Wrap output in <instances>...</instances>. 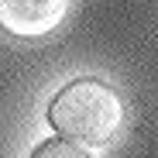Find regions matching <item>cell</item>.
<instances>
[{"label": "cell", "instance_id": "6da1fadb", "mask_svg": "<svg viewBox=\"0 0 158 158\" xmlns=\"http://www.w3.org/2000/svg\"><path fill=\"white\" fill-rule=\"evenodd\" d=\"M124 100L103 79L83 76L62 86L48 103V124L59 138L83 148H107L124 127Z\"/></svg>", "mask_w": 158, "mask_h": 158}, {"label": "cell", "instance_id": "7a4b0ae2", "mask_svg": "<svg viewBox=\"0 0 158 158\" xmlns=\"http://www.w3.org/2000/svg\"><path fill=\"white\" fill-rule=\"evenodd\" d=\"M69 14V0H0V31L14 38H41Z\"/></svg>", "mask_w": 158, "mask_h": 158}, {"label": "cell", "instance_id": "3957f363", "mask_svg": "<svg viewBox=\"0 0 158 158\" xmlns=\"http://www.w3.org/2000/svg\"><path fill=\"white\" fill-rule=\"evenodd\" d=\"M31 158H93V155L83 144H72L65 138H52V141H41L31 151Z\"/></svg>", "mask_w": 158, "mask_h": 158}]
</instances>
